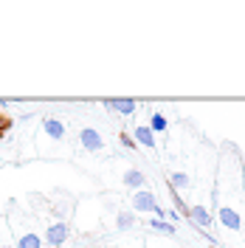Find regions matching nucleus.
Segmentation results:
<instances>
[{
  "instance_id": "1",
  "label": "nucleus",
  "mask_w": 245,
  "mask_h": 248,
  "mask_svg": "<svg viewBox=\"0 0 245 248\" xmlns=\"http://www.w3.org/2000/svg\"><path fill=\"white\" fill-rule=\"evenodd\" d=\"M133 212H153L158 220H164V209L158 206V201H155V195L153 192H147V189H138L136 192V198H133Z\"/></svg>"
},
{
  "instance_id": "16",
  "label": "nucleus",
  "mask_w": 245,
  "mask_h": 248,
  "mask_svg": "<svg viewBox=\"0 0 245 248\" xmlns=\"http://www.w3.org/2000/svg\"><path fill=\"white\" fill-rule=\"evenodd\" d=\"M71 209H74V203H71V201H68V203H57V206H54V212L60 215V220L71 215Z\"/></svg>"
},
{
  "instance_id": "17",
  "label": "nucleus",
  "mask_w": 245,
  "mask_h": 248,
  "mask_svg": "<svg viewBox=\"0 0 245 248\" xmlns=\"http://www.w3.org/2000/svg\"><path fill=\"white\" fill-rule=\"evenodd\" d=\"M119 141H122V147H127V150H136V139H133L130 133H122V136H119Z\"/></svg>"
},
{
  "instance_id": "11",
  "label": "nucleus",
  "mask_w": 245,
  "mask_h": 248,
  "mask_svg": "<svg viewBox=\"0 0 245 248\" xmlns=\"http://www.w3.org/2000/svg\"><path fill=\"white\" fill-rule=\"evenodd\" d=\"M147 226H150V232H158V234H169V237L175 234V226H172V223H167V220H158V217H155V220H150Z\"/></svg>"
},
{
  "instance_id": "8",
  "label": "nucleus",
  "mask_w": 245,
  "mask_h": 248,
  "mask_svg": "<svg viewBox=\"0 0 245 248\" xmlns=\"http://www.w3.org/2000/svg\"><path fill=\"white\" fill-rule=\"evenodd\" d=\"M105 108L116 110L122 116H130V113H136V102L133 99H105Z\"/></svg>"
},
{
  "instance_id": "12",
  "label": "nucleus",
  "mask_w": 245,
  "mask_h": 248,
  "mask_svg": "<svg viewBox=\"0 0 245 248\" xmlns=\"http://www.w3.org/2000/svg\"><path fill=\"white\" fill-rule=\"evenodd\" d=\"M124 186H130V189H141L144 186V175L138 170H127V175H124Z\"/></svg>"
},
{
  "instance_id": "9",
  "label": "nucleus",
  "mask_w": 245,
  "mask_h": 248,
  "mask_svg": "<svg viewBox=\"0 0 245 248\" xmlns=\"http://www.w3.org/2000/svg\"><path fill=\"white\" fill-rule=\"evenodd\" d=\"M136 144L147 147V150H155V133L150 127H136Z\"/></svg>"
},
{
  "instance_id": "2",
  "label": "nucleus",
  "mask_w": 245,
  "mask_h": 248,
  "mask_svg": "<svg viewBox=\"0 0 245 248\" xmlns=\"http://www.w3.org/2000/svg\"><path fill=\"white\" fill-rule=\"evenodd\" d=\"M68 237H71V226H68V220H57V223H51L46 229V243L51 248H62L68 243Z\"/></svg>"
},
{
  "instance_id": "3",
  "label": "nucleus",
  "mask_w": 245,
  "mask_h": 248,
  "mask_svg": "<svg viewBox=\"0 0 245 248\" xmlns=\"http://www.w3.org/2000/svg\"><path fill=\"white\" fill-rule=\"evenodd\" d=\"M12 234H15L17 248H43V237L34 232V229H17V226H9Z\"/></svg>"
},
{
  "instance_id": "14",
  "label": "nucleus",
  "mask_w": 245,
  "mask_h": 248,
  "mask_svg": "<svg viewBox=\"0 0 245 248\" xmlns=\"http://www.w3.org/2000/svg\"><path fill=\"white\" fill-rule=\"evenodd\" d=\"M169 186H172V189H186V186H189V175H186V172H172V175H169Z\"/></svg>"
},
{
  "instance_id": "10",
  "label": "nucleus",
  "mask_w": 245,
  "mask_h": 248,
  "mask_svg": "<svg viewBox=\"0 0 245 248\" xmlns=\"http://www.w3.org/2000/svg\"><path fill=\"white\" fill-rule=\"evenodd\" d=\"M0 248H17L15 234L9 229V223H0Z\"/></svg>"
},
{
  "instance_id": "7",
  "label": "nucleus",
  "mask_w": 245,
  "mask_h": 248,
  "mask_svg": "<svg viewBox=\"0 0 245 248\" xmlns=\"http://www.w3.org/2000/svg\"><path fill=\"white\" fill-rule=\"evenodd\" d=\"M189 223H195L198 229H209L212 226V215L203 206H189Z\"/></svg>"
},
{
  "instance_id": "6",
  "label": "nucleus",
  "mask_w": 245,
  "mask_h": 248,
  "mask_svg": "<svg viewBox=\"0 0 245 248\" xmlns=\"http://www.w3.org/2000/svg\"><path fill=\"white\" fill-rule=\"evenodd\" d=\"M43 133H46L48 139H54V141H62L65 139V124L60 122V119H43Z\"/></svg>"
},
{
  "instance_id": "15",
  "label": "nucleus",
  "mask_w": 245,
  "mask_h": 248,
  "mask_svg": "<svg viewBox=\"0 0 245 248\" xmlns=\"http://www.w3.org/2000/svg\"><path fill=\"white\" fill-rule=\"evenodd\" d=\"M150 130H153V133H164V130H167V119H164L161 113H153V119H150Z\"/></svg>"
},
{
  "instance_id": "13",
  "label": "nucleus",
  "mask_w": 245,
  "mask_h": 248,
  "mask_svg": "<svg viewBox=\"0 0 245 248\" xmlns=\"http://www.w3.org/2000/svg\"><path fill=\"white\" fill-rule=\"evenodd\" d=\"M138 220H136V212H119V232H127V229H133Z\"/></svg>"
},
{
  "instance_id": "18",
  "label": "nucleus",
  "mask_w": 245,
  "mask_h": 248,
  "mask_svg": "<svg viewBox=\"0 0 245 248\" xmlns=\"http://www.w3.org/2000/svg\"><path fill=\"white\" fill-rule=\"evenodd\" d=\"M9 127H12V122H9V119H6V116H0V133H6V130H9Z\"/></svg>"
},
{
  "instance_id": "4",
  "label": "nucleus",
  "mask_w": 245,
  "mask_h": 248,
  "mask_svg": "<svg viewBox=\"0 0 245 248\" xmlns=\"http://www.w3.org/2000/svg\"><path fill=\"white\" fill-rule=\"evenodd\" d=\"M217 217H220V223H223L226 229H231V232H237V229L243 226V217H240V212H237L234 206H229V203H220Z\"/></svg>"
},
{
  "instance_id": "5",
  "label": "nucleus",
  "mask_w": 245,
  "mask_h": 248,
  "mask_svg": "<svg viewBox=\"0 0 245 248\" xmlns=\"http://www.w3.org/2000/svg\"><path fill=\"white\" fill-rule=\"evenodd\" d=\"M79 141H82V147H85V150H91V153L105 150V139H102V136H99V130H93V127L79 130Z\"/></svg>"
}]
</instances>
